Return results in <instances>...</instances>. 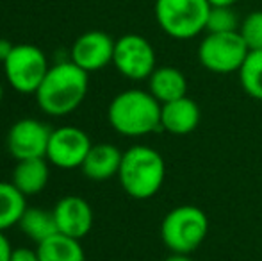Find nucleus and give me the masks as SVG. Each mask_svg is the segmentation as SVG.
I'll use <instances>...</instances> for the list:
<instances>
[{"label":"nucleus","instance_id":"f257e3e1","mask_svg":"<svg viewBox=\"0 0 262 261\" xmlns=\"http://www.w3.org/2000/svg\"><path fill=\"white\" fill-rule=\"evenodd\" d=\"M90 88L88 72L73 61H61L49 68L36 91L39 109L49 116H66L82 106Z\"/></svg>","mask_w":262,"mask_h":261},{"label":"nucleus","instance_id":"f03ea898","mask_svg":"<svg viewBox=\"0 0 262 261\" xmlns=\"http://www.w3.org/2000/svg\"><path fill=\"white\" fill-rule=\"evenodd\" d=\"M161 106L150 91L132 88L118 93L111 101L107 108V120L118 134L139 138L162 131Z\"/></svg>","mask_w":262,"mask_h":261},{"label":"nucleus","instance_id":"7ed1b4c3","mask_svg":"<svg viewBox=\"0 0 262 261\" xmlns=\"http://www.w3.org/2000/svg\"><path fill=\"white\" fill-rule=\"evenodd\" d=\"M166 177L164 157L148 145H134L121 157L118 181L128 197L146 200L161 192Z\"/></svg>","mask_w":262,"mask_h":261},{"label":"nucleus","instance_id":"20e7f679","mask_svg":"<svg viewBox=\"0 0 262 261\" xmlns=\"http://www.w3.org/2000/svg\"><path fill=\"white\" fill-rule=\"evenodd\" d=\"M209 233V218L198 206L173 208L161 222V238L171 252L191 254L204 244Z\"/></svg>","mask_w":262,"mask_h":261},{"label":"nucleus","instance_id":"39448f33","mask_svg":"<svg viewBox=\"0 0 262 261\" xmlns=\"http://www.w3.org/2000/svg\"><path fill=\"white\" fill-rule=\"evenodd\" d=\"M209 0H156L157 25L173 39H191L205 31Z\"/></svg>","mask_w":262,"mask_h":261},{"label":"nucleus","instance_id":"423d86ee","mask_svg":"<svg viewBox=\"0 0 262 261\" xmlns=\"http://www.w3.org/2000/svg\"><path fill=\"white\" fill-rule=\"evenodd\" d=\"M2 66L7 83L21 95H34L50 68L45 52L31 43L14 45Z\"/></svg>","mask_w":262,"mask_h":261},{"label":"nucleus","instance_id":"0eeeda50","mask_svg":"<svg viewBox=\"0 0 262 261\" xmlns=\"http://www.w3.org/2000/svg\"><path fill=\"white\" fill-rule=\"evenodd\" d=\"M250 49L239 31L209 32L198 47V61L204 68L214 73L239 72Z\"/></svg>","mask_w":262,"mask_h":261},{"label":"nucleus","instance_id":"6e6552de","mask_svg":"<svg viewBox=\"0 0 262 261\" xmlns=\"http://www.w3.org/2000/svg\"><path fill=\"white\" fill-rule=\"evenodd\" d=\"M113 65L130 81H145L154 73L156 50L152 43L139 34H125L114 43Z\"/></svg>","mask_w":262,"mask_h":261},{"label":"nucleus","instance_id":"1a4fd4ad","mask_svg":"<svg viewBox=\"0 0 262 261\" xmlns=\"http://www.w3.org/2000/svg\"><path fill=\"white\" fill-rule=\"evenodd\" d=\"M91 139L86 131L75 126H62L52 129L47 149V161L61 170L80 168L91 149Z\"/></svg>","mask_w":262,"mask_h":261},{"label":"nucleus","instance_id":"9d476101","mask_svg":"<svg viewBox=\"0 0 262 261\" xmlns=\"http://www.w3.org/2000/svg\"><path fill=\"white\" fill-rule=\"evenodd\" d=\"M52 129L36 118H20L9 127L6 145L16 161L45 157Z\"/></svg>","mask_w":262,"mask_h":261},{"label":"nucleus","instance_id":"9b49d317","mask_svg":"<svg viewBox=\"0 0 262 261\" xmlns=\"http://www.w3.org/2000/svg\"><path fill=\"white\" fill-rule=\"evenodd\" d=\"M114 43L116 39L111 38L104 31H88L80 34L73 42L70 56L79 68L90 72H98L113 63Z\"/></svg>","mask_w":262,"mask_h":261},{"label":"nucleus","instance_id":"f8f14e48","mask_svg":"<svg viewBox=\"0 0 262 261\" xmlns=\"http://www.w3.org/2000/svg\"><path fill=\"white\" fill-rule=\"evenodd\" d=\"M52 213L59 233L75 240H82L84 236H88L93 227V209L86 198L79 195L59 198Z\"/></svg>","mask_w":262,"mask_h":261},{"label":"nucleus","instance_id":"ddd939ff","mask_svg":"<svg viewBox=\"0 0 262 261\" xmlns=\"http://www.w3.org/2000/svg\"><path fill=\"white\" fill-rule=\"evenodd\" d=\"M198 124H200V108L187 95L161 106V127L169 134H189L196 129Z\"/></svg>","mask_w":262,"mask_h":261},{"label":"nucleus","instance_id":"4468645a","mask_svg":"<svg viewBox=\"0 0 262 261\" xmlns=\"http://www.w3.org/2000/svg\"><path fill=\"white\" fill-rule=\"evenodd\" d=\"M123 152L113 143H97L91 145L80 170L90 181L104 183L118 175Z\"/></svg>","mask_w":262,"mask_h":261},{"label":"nucleus","instance_id":"2eb2a0df","mask_svg":"<svg viewBox=\"0 0 262 261\" xmlns=\"http://www.w3.org/2000/svg\"><path fill=\"white\" fill-rule=\"evenodd\" d=\"M47 157H32V159L16 161L11 183L24 193L25 197H32L41 193L47 188L50 179V168Z\"/></svg>","mask_w":262,"mask_h":261},{"label":"nucleus","instance_id":"dca6fc26","mask_svg":"<svg viewBox=\"0 0 262 261\" xmlns=\"http://www.w3.org/2000/svg\"><path fill=\"white\" fill-rule=\"evenodd\" d=\"M148 91L161 104L187 95V79L175 66H159L148 77Z\"/></svg>","mask_w":262,"mask_h":261},{"label":"nucleus","instance_id":"f3484780","mask_svg":"<svg viewBox=\"0 0 262 261\" xmlns=\"http://www.w3.org/2000/svg\"><path fill=\"white\" fill-rule=\"evenodd\" d=\"M39 261H86V254L80 245V240L70 238L66 234L55 233L38 244Z\"/></svg>","mask_w":262,"mask_h":261},{"label":"nucleus","instance_id":"a211bd4d","mask_svg":"<svg viewBox=\"0 0 262 261\" xmlns=\"http://www.w3.org/2000/svg\"><path fill=\"white\" fill-rule=\"evenodd\" d=\"M25 209H27V197L11 181H0V231L18 226Z\"/></svg>","mask_w":262,"mask_h":261},{"label":"nucleus","instance_id":"6ab92c4d","mask_svg":"<svg viewBox=\"0 0 262 261\" xmlns=\"http://www.w3.org/2000/svg\"><path fill=\"white\" fill-rule=\"evenodd\" d=\"M18 227L31 238L32 242H36V245L45 242L47 238L54 236L57 231L55 226V218L52 211H47V209L39 208H27L25 213L21 215Z\"/></svg>","mask_w":262,"mask_h":261},{"label":"nucleus","instance_id":"aec40b11","mask_svg":"<svg viewBox=\"0 0 262 261\" xmlns=\"http://www.w3.org/2000/svg\"><path fill=\"white\" fill-rule=\"evenodd\" d=\"M237 73L243 90L250 97L262 101V50H250Z\"/></svg>","mask_w":262,"mask_h":261},{"label":"nucleus","instance_id":"412c9836","mask_svg":"<svg viewBox=\"0 0 262 261\" xmlns=\"http://www.w3.org/2000/svg\"><path fill=\"white\" fill-rule=\"evenodd\" d=\"M239 25L241 22L232 6H210L205 25L207 32H234L239 31Z\"/></svg>","mask_w":262,"mask_h":261},{"label":"nucleus","instance_id":"4be33fe9","mask_svg":"<svg viewBox=\"0 0 262 261\" xmlns=\"http://www.w3.org/2000/svg\"><path fill=\"white\" fill-rule=\"evenodd\" d=\"M239 34L250 50H262V11H253L241 22Z\"/></svg>","mask_w":262,"mask_h":261},{"label":"nucleus","instance_id":"5701e85b","mask_svg":"<svg viewBox=\"0 0 262 261\" xmlns=\"http://www.w3.org/2000/svg\"><path fill=\"white\" fill-rule=\"evenodd\" d=\"M11 261H39L38 249L14 247L11 252Z\"/></svg>","mask_w":262,"mask_h":261},{"label":"nucleus","instance_id":"b1692460","mask_svg":"<svg viewBox=\"0 0 262 261\" xmlns=\"http://www.w3.org/2000/svg\"><path fill=\"white\" fill-rule=\"evenodd\" d=\"M11 252H13V247H11L9 238L4 234V231H0V261H11Z\"/></svg>","mask_w":262,"mask_h":261},{"label":"nucleus","instance_id":"393cba45","mask_svg":"<svg viewBox=\"0 0 262 261\" xmlns=\"http://www.w3.org/2000/svg\"><path fill=\"white\" fill-rule=\"evenodd\" d=\"M13 43L9 42V39L6 38H0V63H4V61L7 59V56L11 54V50H13Z\"/></svg>","mask_w":262,"mask_h":261},{"label":"nucleus","instance_id":"a878e982","mask_svg":"<svg viewBox=\"0 0 262 261\" xmlns=\"http://www.w3.org/2000/svg\"><path fill=\"white\" fill-rule=\"evenodd\" d=\"M164 261H193L189 258V254H179V252H171V256H168Z\"/></svg>","mask_w":262,"mask_h":261},{"label":"nucleus","instance_id":"bb28decb","mask_svg":"<svg viewBox=\"0 0 262 261\" xmlns=\"http://www.w3.org/2000/svg\"><path fill=\"white\" fill-rule=\"evenodd\" d=\"M210 6H234L237 0H209Z\"/></svg>","mask_w":262,"mask_h":261},{"label":"nucleus","instance_id":"cd10ccee","mask_svg":"<svg viewBox=\"0 0 262 261\" xmlns=\"http://www.w3.org/2000/svg\"><path fill=\"white\" fill-rule=\"evenodd\" d=\"M2 98H4V86H2V83H0V102H2Z\"/></svg>","mask_w":262,"mask_h":261}]
</instances>
